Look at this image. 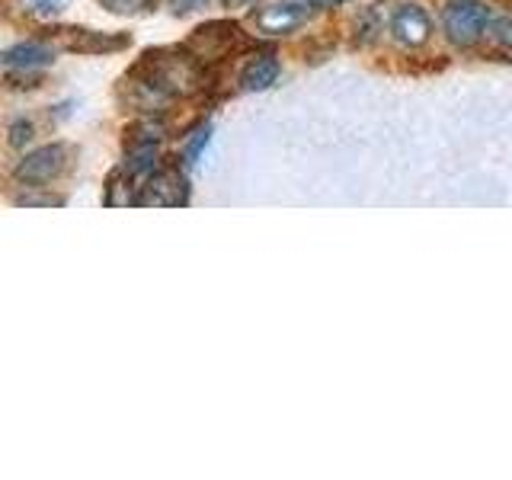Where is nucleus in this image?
Masks as SVG:
<instances>
[{"instance_id":"obj_1","label":"nucleus","mask_w":512,"mask_h":480,"mask_svg":"<svg viewBox=\"0 0 512 480\" xmlns=\"http://www.w3.org/2000/svg\"><path fill=\"white\" fill-rule=\"evenodd\" d=\"M442 26L455 45H474L490 26V10L480 0H448L442 10Z\"/></svg>"},{"instance_id":"obj_2","label":"nucleus","mask_w":512,"mask_h":480,"mask_svg":"<svg viewBox=\"0 0 512 480\" xmlns=\"http://www.w3.org/2000/svg\"><path fill=\"white\" fill-rule=\"evenodd\" d=\"M237 45H240V26L228 20H215L192 32V39L186 42V52L199 64H212V61L228 58Z\"/></svg>"},{"instance_id":"obj_3","label":"nucleus","mask_w":512,"mask_h":480,"mask_svg":"<svg viewBox=\"0 0 512 480\" xmlns=\"http://www.w3.org/2000/svg\"><path fill=\"white\" fill-rule=\"evenodd\" d=\"M71 164V148L68 144H48V148H39L26 154L20 164H16V180L20 183H52L55 176H61Z\"/></svg>"},{"instance_id":"obj_4","label":"nucleus","mask_w":512,"mask_h":480,"mask_svg":"<svg viewBox=\"0 0 512 480\" xmlns=\"http://www.w3.org/2000/svg\"><path fill=\"white\" fill-rule=\"evenodd\" d=\"M189 202V189L180 170L173 167H160L154 176H148V183L141 186L138 205H186Z\"/></svg>"},{"instance_id":"obj_5","label":"nucleus","mask_w":512,"mask_h":480,"mask_svg":"<svg viewBox=\"0 0 512 480\" xmlns=\"http://www.w3.org/2000/svg\"><path fill=\"white\" fill-rule=\"evenodd\" d=\"M391 32H394V39L400 45H423L429 39V32H432V23H429V16L420 4H400L391 16Z\"/></svg>"},{"instance_id":"obj_6","label":"nucleus","mask_w":512,"mask_h":480,"mask_svg":"<svg viewBox=\"0 0 512 480\" xmlns=\"http://www.w3.org/2000/svg\"><path fill=\"white\" fill-rule=\"evenodd\" d=\"M61 42L71 52H84V55H100V52H116L125 48L128 36H106V32H93V29H61Z\"/></svg>"},{"instance_id":"obj_7","label":"nucleus","mask_w":512,"mask_h":480,"mask_svg":"<svg viewBox=\"0 0 512 480\" xmlns=\"http://www.w3.org/2000/svg\"><path fill=\"white\" fill-rule=\"evenodd\" d=\"M304 20H308V10L292 4V0H285V4L263 7L260 13H256V29L269 32V36H282V32L298 29Z\"/></svg>"},{"instance_id":"obj_8","label":"nucleus","mask_w":512,"mask_h":480,"mask_svg":"<svg viewBox=\"0 0 512 480\" xmlns=\"http://www.w3.org/2000/svg\"><path fill=\"white\" fill-rule=\"evenodd\" d=\"M279 80V58L272 55V52H266V55H260V58H253L244 71H240V87L244 90H269L272 84Z\"/></svg>"},{"instance_id":"obj_9","label":"nucleus","mask_w":512,"mask_h":480,"mask_svg":"<svg viewBox=\"0 0 512 480\" xmlns=\"http://www.w3.org/2000/svg\"><path fill=\"white\" fill-rule=\"evenodd\" d=\"M55 58V52L42 42H23V45H13L10 52L4 55V68L7 71H32V68H42Z\"/></svg>"},{"instance_id":"obj_10","label":"nucleus","mask_w":512,"mask_h":480,"mask_svg":"<svg viewBox=\"0 0 512 480\" xmlns=\"http://www.w3.org/2000/svg\"><path fill=\"white\" fill-rule=\"evenodd\" d=\"M128 176H154L160 170V154L157 144H144V148H128L125 154V167Z\"/></svg>"},{"instance_id":"obj_11","label":"nucleus","mask_w":512,"mask_h":480,"mask_svg":"<svg viewBox=\"0 0 512 480\" xmlns=\"http://www.w3.org/2000/svg\"><path fill=\"white\" fill-rule=\"evenodd\" d=\"M128 186H132V176H128L125 170H116V173L109 176V186H106L103 202L106 205H138V196H132V192H128Z\"/></svg>"},{"instance_id":"obj_12","label":"nucleus","mask_w":512,"mask_h":480,"mask_svg":"<svg viewBox=\"0 0 512 480\" xmlns=\"http://www.w3.org/2000/svg\"><path fill=\"white\" fill-rule=\"evenodd\" d=\"M125 135H128L125 138L128 148H144V144H157L160 138H164V125L160 122H138V125L128 128Z\"/></svg>"},{"instance_id":"obj_13","label":"nucleus","mask_w":512,"mask_h":480,"mask_svg":"<svg viewBox=\"0 0 512 480\" xmlns=\"http://www.w3.org/2000/svg\"><path fill=\"white\" fill-rule=\"evenodd\" d=\"M208 132H212V125H199L196 132H192V138L186 141V148H183V164H186V167H192V164L199 160L202 148L208 144Z\"/></svg>"},{"instance_id":"obj_14","label":"nucleus","mask_w":512,"mask_h":480,"mask_svg":"<svg viewBox=\"0 0 512 480\" xmlns=\"http://www.w3.org/2000/svg\"><path fill=\"white\" fill-rule=\"evenodd\" d=\"M100 4L109 10V13H119V16H132V13H141L148 10L151 0H100Z\"/></svg>"},{"instance_id":"obj_15","label":"nucleus","mask_w":512,"mask_h":480,"mask_svg":"<svg viewBox=\"0 0 512 480\" xmlns=\"http://www.w3.org/2000/svg\"><path fill=\"white\" fill-rule=\"evenodd\" d=\"M490 39H493L496 45H503V48H509V52H512V20H509V16H503V20H496V23L490 26Z\"/></svg>"},{"instance_id":"obj_16","label":"nucleus","mask_w":512,"mask_h":480,"mask_svg":"<svg viewBox=\"0 0 512 480\" xmlns=\"http://www.w3.org/2000/svg\"><path fill=\"white\" fill-rule=\"evenodd\" d=\"M32 135H36V128H32L29 122H16V125H10V144H13V148H23V144H29Z\"/></svg>"},{"instance_id":"obj_17","label":"nucleus","mask_w":512,"mask_h":480,"mask_svg":"<svg viewBox=\"0 0 512 480\" xmlns=\"http://www.w3.org/2000/svg\"><path fill=\"white\" fill-rule=\"evenodd\" d=\"M170 7L176 16H186V13H196V10L208 7V0H170Z\"/></svg>"},{"instance_id":"obj_18","label":"nucleus","mask_w":512,"mask_h":480,"mask_svg":"<svg viewBox=\"0 0 512 480\" xmlns=\"http://www.w3.org/2000/svg\"><path fill=\"white\" fill-rule=\"evenodd\" d=\"M16 205H64V199L61 196H20L16 199Z\"/></svg>"},{"instance_id":"obj_19","label":"nucleus","mask_w":512,"mask_h":480,"mask_svg":"<svg viewBox=\"0 0 512 480\" xmlns=\"http://www.w3.org/2000/svg\"><path fill=\"white\" fill-rule=\"evenodd\" d=\"M308 4H314V7H340V4H346V0H308Z\"/></svg>"},{"instance_id":"obj_20","label":"nucleus","mask_w":512,"mask_h":480,"mask_svg":"<svg viewBox=\"0 0 512 480\" xmlns=\"http://www.w3.org/2000/svg\"><path fill=\"white\" fill-rule=\"evenodd\" d=\"M228 7H253V4H260V0H224Z\"/></svg>"}]
</instances>
